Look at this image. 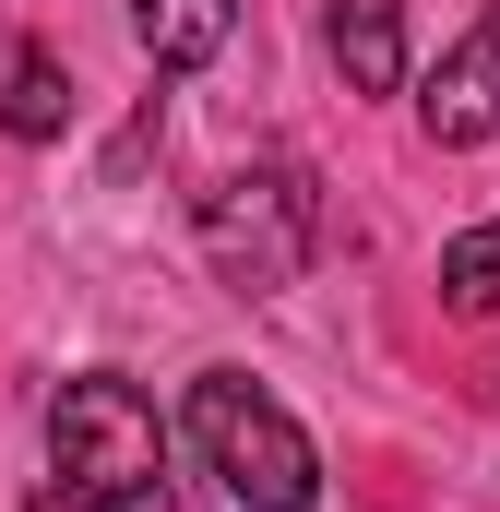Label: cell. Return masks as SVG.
<instances>
[{
  "label": "cell",
  "mask_w": 500,
  "mask_h": 512,
  "mask_svg": "<svg viewBox=\"0 0 500 512\" xmlns=\"http://www.w3.org/2000/svg\"><path fill=\"white\" fill-rule=\"evenodd\" d=\"M191 453L215 465V489H227L239 512H310L322 501L310 429L250 382V370H203V382H191Z\"/></svg>",
  "instance_id": "obj_1"
},
{
  "label": "cell",
  "mask_w": 500,
  "mask_h": 512,
  "mask_svg": "<svg viewBox=\"0 0 500 512\" xmlns=\"http://www.w3.org/2000/svg\"><path fill=\"white\" fill-rule=\"evenodd\" d=\"M24 512H120V501H84V489H60V477H48V489H36Z\"/></svg>",
  "instance_id": "obj_9"
},
{
  "label": "cell",
  "mask_w": 500,
  "mask_h": 512,
  "mask_svg": "<svg viewBox=\"0 0 500 512\" xmlns=\"http://www.w3.org/2000/svg\"><path fill=\"white\" fill-rule=\"evenodd\" d=\"M191 227H203V262H215L239 298H274V286H298L310 251H322V191H310V167L262 155V167H227V179L191 203Z\"/></svg>",
  "instance_id": "obj_2"
},
{
  "label": "cell",
  "mask_w": 500,
  "mask_h": 512,
  "mask_svg": "<svg viewBox=\"0 0 500 512\" xmlns=\"http://www.w3.org/2000/svg\"><path fill=\"white\" fill-rule=\"evenodd\" d=\"M60 120H72L60 48H48V36H0V131H12V143H60Z\"/></svg>",
  "instance_id": "obj_6"
},
{
  "label": "cell",
  "mask_w": 500,
  "mask_h": 512,
  "mask_svg": "<svg viewBox=\"0 0 500 512\" xmlns=\"http://www.w3.org/2000/svg\"><path fill=\"white\" fill-rule=\"evenodd\" d=\"M48 465H60V489H84V501H155V477H167V417H155V393L120 382V370H84V382H60L48 405Z\"/></svg>",
  "instance_id": "obj_3"
},
{
  "label": "cell",
  "mask_w": 500,
  "mask_h": 512,
  "mask_svg": "<svg viewBox=\"0 0 500 512\" xmlns=\"http://www.w3.org/2000/svg\"><path fill=\"white\" fill-rule=\"evenodd\" d=\"M131 36H143L155 72H203L239 36V0H131Z\"/></svg>",
  "instance_id": "obj_7"
},
{
  "label": "cell",
  "mask_w": 500,
  "mask_h": 512,
  "mask_svg": "<svg viewBox=\"0 0 500 512\" xmlns=\"http://www.w3.org/2000/svg\"><path fill=\"white\" fill-rule=\"evenodd\" d=\"M322 48H334L346 96H405V12L393 0H334L322 12Z\"/></svg>",
  "instance_id": "obj_5"
},
{
  "label": "cell",
  "mask_w": 500,
  "mask_h": 512,
  "mask_svg": "<svg viewBox=\"0 0 500 512\" xmlns=\"http://www.w3.org/2000/svg\"><path fill=\"white\" fill-rule=\"evenodd\" d=\"M417 131L453 143V155H465V143H500V0L429 60V84H417Z\"/></svg>",
  "instance_id": "obj_4"
},
{
  "label": "cell",
  "mask_w": 500,
  "mask_h": 512,
  "mask_svg": "<svg viewBox=\"0 0 500 512\" xmlns=\"http://www.w3.org/2000/svg\"><path fill=\"white\" fill-rule=\"evenodd\" d=\"M441 310H453V322H500V215L441 251Z\"/></svg>",
  "instance_id": "obj_8"
}]
</instances>
